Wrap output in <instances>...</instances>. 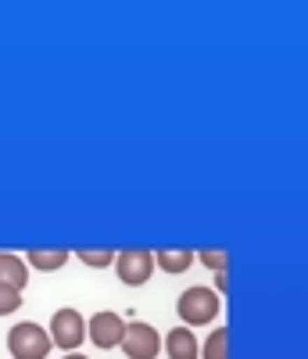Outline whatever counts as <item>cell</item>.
<instances>
[{"label": "cell", "mask_w": 308, "mask_h": 359, "mask_svg": "<svg viewBox=\"0 0 308 359\" xmlns=\"http://www.w3.org/2000/svg\"><path fill=\"white\" fill-rule=\"evenodd\" d=\"M18 306H22V291L0 287V316H11V313H15Z\"/></svg>", "instance_id": "13"}, {"label": "cell", "mask_w": 308, "mask_h": 359, "mask_svg": "<svg viewBox=\"0 0 308 359\" xmlns=\"http://www.w3.org/2000/svg\"><path fill=\"white\" fill-rule=\"evenodd\" d=\"M162 345H165L169 359H197L201 355V345H197L190 327H176V331H169Z\"/></svg>", "instance_id": "7"}, {"label": "cell", "mask_w": 308, "mask_h": 359, "mask_svg": "<svg viewBox=\"0 0 308 359\" xmlns=\"http://www.w3.org/2000/svg\"><path fill=\"white\" fill-rule=\"evenodd\" d=\"M29 280V266L25 259L11 255V252H0V287H11V291H22Z\"/></svg>", "instance_id": "8"}, {"label": "cell", "mask_w": 308, "mask_h": 359, "mask_svg": "<svg viewBox=\"0 0 308 359\" xmlns=\"http://www.w3.org/2000/svg\"><path fill=\"white\" fill-rule=\"evenodd\" d=\"M69 262V252L65 248H33L25 255V266H36L43 269V273H50V269H61Z\"/></svg>", "instance_id": "10"}, {"label": "cell", "mask_w": 308, "mask_h": 359, "mask_svg": "<svg viewBox=\"0 0 308 359\" xmlns=\"http://www.w3.org/2000/svg\"><path fill=\"white\" fill-rule=\"evenodd\" d=\"M197 359H230V331L226 327H215V331L208 334V341H204Z\"/></svg>", "instance_id": "11"}, {"label": "cell", "mask_w": 308, "mask_h": 359, "mask_svg": "<svg viewBox=\"0 0 308 359\" xmlns=\"http://www.w3.org/2000/svg\"><path fill=\"white\" fill-rule=\"evenodd\" d=\"M122 334H126V320H122L118 313H111V309L97 313L94 320L86 323V338L94 341L97 348H118Z\"/></svg>", "instance_id": "6"}, {"label": "cell", "mask_w": 308, "mask_h": 359, "mask_svg": "<svg viewBox=\"0 0 308 359\" xmlns=\"http://www.w3.org/2000/svg\"><path fill=\"white\" fill-rule=\"evenodd\" d=\"M197 259H201L208 269H215V273H223V269H226V252H211V248H204V252H197Z\"/></svg>", "instance_id": "14"}, {"label": "cell", "mask_w": 308, "mask_h": 359, "mask_svg": "<svg viewBox=\"0 0 308 359\" xmlns=\"http://www.w3.org/2000/svg\"><path fill=\"white\" fill-rule=\"evenodd\" d=\"M47 334H50V345L65 348V355H69V352H76V348L86 341V320H83L76 309H57Z\"/></svg>", "instance_id": "4"}, {"label": "cell", "mask_w": 308, "mask_h": 359, "mask_svg": "<svg viewBox=\"0 0 308 359\" xmlns=\"http://www.w3.org/2000/svg\"><path fill=\"white\" fill-rule=\"evenodd\" d=\"M190 262H194L190 248H158V255H154V266L165 269V273H183Z\"/></svg>", "instance_id": "9"}, {"label": "cell", "mask_w": 308, "mask_h": 359, "mask_svg": "<svg viewBox=\"0 0 308 359\" xmlns=\"http://www.w3.org/2000/svg\"><path fill=\"white\" fill-rule=\"evenodd\" d=\"M115 273H118V280L126 284V287H140V284H147L150 280V273H154V252H147V248H126V252H115Z\"/></svg>", "instance_id": "3"}, {"label": "cell", "mask_w": 308, "mask_h": 359, "mask_svg": "<svg viewBox=\"0 0 308 359\" xmlns=\"http://www.w3.org/2000/svg\"><path fill=\"white\" fill-rule=\"evenodd\" d=\"M76 255L86 262V266H94V269H104V266H111L115 262V252H108V248H76Z\"/></svg>", "instance_id": "12"}, {"label": "cell", "mask_w": 308, "mask_h": 359, "mask_svg": "<svg viewBox=\"0 0 308 359\" xmlns=\"http://www.w3.org/2000/svg\"><path fill=\"white\" fill-rule=\"evenodd\" d=\"M176 313H179V320H187V327H204L219 316V294L211 287H190L179 294Z\"/></svg>", "instance_id": "1"}, {"label": "cell", "mask_w": 308, "mask_h": 359, "mask_svg": "<svg viewBox=\"0 0 308 359\" xmlns=\"http://www.w3.org/2000/svg\"><path fill=\"white\" fill-rule=\"evenodd\" d=\"M118 348L130 359H154L162 352V338L150 323H126V334H122Z\"/></svg>", "instance_id": "5"}, {"label": "cell", "mask_w": 308, "mask_h": 359, "mask_svg": "<svg viewBox=\"0 0 308 359\" xmlns=\"http://www.w3.org/2000/svg\"><path fill=\"white\" fill-rule=\"evenodd\" d=\"M65 359H90V355H83V352H69Z\"/></svg>", "instance_id": "16"}, {"label": "cell", "mask_w": 308, "mask_h": 359, "mask_svg": "<svg viewBox=\"0 0 308 359\" xmlns=\"http://www.w3.org/2000/svg\"><path fill=\"white\" fill-rule=\"evenodd\" d=\"M50 334L43 331L40 323H15L8 334V352L15 359H43L50 352Z\"/></svg>", "instance_id": "2"}, {"label": "cell", "mask_w": 308, "mask_h": 359, "mask_svg": "<svg viewBox=\"0 0 308 359\" xmlns=\"http://www.w3.org/2000/svg\"><path fill=\"white\" fill-rule=\"evenodd\" d=\"M215 287L226 291V269H223V273H215Z\"/></svg>", "instance_id": "15"}]
</instances>
